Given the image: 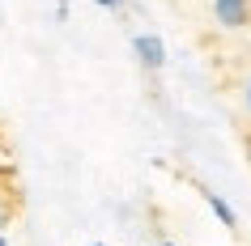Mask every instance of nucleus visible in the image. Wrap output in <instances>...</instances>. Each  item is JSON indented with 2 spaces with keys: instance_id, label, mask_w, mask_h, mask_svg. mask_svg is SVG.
I'll return each mask as SVG.
<instances>
[{
  "instance_id": "1",
  "label": "nucleus",
  "mask_w": 251,
  "mask_h": 246,
  "mask_svg": "<svg viewBox=\"0 0 251 246\" xmlns=\"http://www.w3.org/2000/svg\"><path fill=\"white\" fill-rule=\"evenodd\" d=\"M132 55H136V64L145 68V72H162V68H166V43H162L153 30L132 34Z\"/></svg>"
},
{
  "instance_id": "2",
  "label": "nucleus",
  "mask_w": 251,
  "mask_h": 246,
  "mask_svg": "<svg viewBox=\"0 0 251 246\" xmlns=\"http://www.w3.org/2000/svg\"><path fill=\"white\" fill-rule=\"evenodd\" d=\"M213 4V22L222 30H243L251 22V0H209Z\"/></svg>"
},
{
  "instance_id": "3",
  "label": "nucleus",
  "mask_w": 251,
  "mask_h": 246,
  "mask_svg": "<svg viewBox=\"0 0 251 246\" xmlns=\"http://www.w3.org/2000/svg\"><path fill=\"white\" fill-rule=\"evenodd\" d=\"M17 221V187L13 174H0V229H9Z\"/></svg>"
},
{
  "instance_id": "4",
  "label": "nucleus",
  "mask_w": 251,
  "mask_h": 246,
  "mask_svg": "<svg viewBox=\"0 0 251 246\" xmlns=\"http://www.w3.org/2000/svg\"><path fill=\"white\" fill-rule=\"evenodd\" d=\"M204 204H209V212H213L217 221H222L226 229H234V225H238V212H234L230 204H226V195H217V191H204Z\"/></svg>"
},
{
  "instance_id": "5",
  "label": "nucleus",
  "mask_w": 251,
  "mask_h": 246,
  "mask_svg": "<svg viewBox=\"0 0 251 246\" xmlns=\"http://www.w3.org/2000/svg\"><path fill=\"white\" fill-rule=\"evenodd\" d=\"M90 4H98V9H111V13H115V9H124L128 0H90Z\"/></svg>"
},
{
  "instance_id": "6",
  "label": "nucleus",
  "mask_w": 251,
  "mask_h": 246,
  "mask_svg": "<svg viewBox=\"0 0 251 246\" xmlns=\"http://www.w3.org/2000/svg\"><path fill=\"white\" fill-rule=\"evenodd\" d=\"M243 106H247V115H251V72L243 77Z\"/></svg>"
},
{
  "instance_id": "7",
  "label": "nucleus",
  "mask_w": 251,
  "mask_h": 246,
  "mask_svg": "<svg viewBox=\"0 0 251 246\" xmlns=\"http://www.w3.org/2000/svg\"><path fill=\"white\" fill-rule=\"evenodd\" d=\"M0 174H13V170H9V157H4V149H0Z\"/></svg>"
},
{
  "instance_id": "8",
  "label": "nucleus",
  "mask_w": 251,
  "mask_h": 246,
  "mask_svg": "<svg viewBox=\"0 0 251 246\" xmlns=\"http://www.w3.org/2000/svg\"><path fill=\"white\" fill-rule=\"evenodd\" d=\"M0 246H13V242H9V229H0Z\"/></svg>"
},
{
  "instance_id": "9",
  "label": "nucleus",
  "mask_w": 251,
  "mask_h": 246,
  "mask_svg": "<svg viewBox=\"0 0 251 246\" xmlns=\"http://www.w3.org/2000/svg\"><path fill=\"white\" fill-rule=\"evenodd\" d=\"M158 246H179V242H166V238H162V242H158Z\"/></svg>"
},
{
  "instance_id": "10",
  "label": "nucleus",
  "mask_w": 251,
  "mask_h": 246,
  "mask_svg": "<svg viewBox=\"0 0 251 246\" xmlns=\"http://www.w3.org/2000/svg\"><path fill=\"white\" fill-rule=\"evenodd\" d=\"M247 157H251V136H247Z\"/></svg>"
},
{
  "instance_id": "11",
  "label": "nucleus",
  "mask_w": 251,
  "mask_h": 246,
  "mask_svg": "<svg viewBox=\"0 0 251 246\" xmlns=\"http://www.w3.org/2000/svg\"><path fill=\"white\" fill-rule=\"evenodd\" d=\"M90 246H106V242H90Z\"/></svg>"
}]
</instances>
